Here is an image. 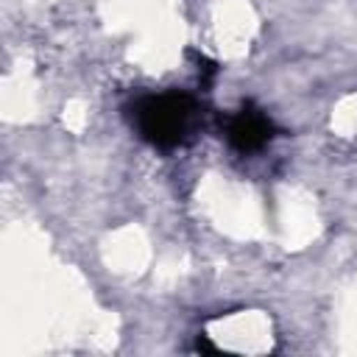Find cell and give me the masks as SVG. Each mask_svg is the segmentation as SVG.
<instances>
[{"instance_id":"6da1fadb","label":"cell","mask_w":357,"mask_h":357,"mask_svg":"<svg viewBox=\"0 0 357 357\" xmlns=\"http://www.w3.org/2000/svg\"><path fill=\"white\" fill-rule=\"evenodd\" d=\"M128 120L145 145L176 151L192 139V131L201 123V103L184 89L148 92L128 106Z\"/></svg>"},{"instance_id":"7a4b0ae2","label":"cell","mask_w":357,"mask_h":357,"mask_svg":"<svg viewBox=\"0 0 357 357\" xmlns=\"http://www.w3.org/2000/svg\"><path fill=\"white\" fill-rule=\"evenodd\" d=\"M220 131H223L229 148L243 153V156L265 151L282 134V128L273 123V117L262 106H257L254 100H243L237 109L223 114L220 117Z\"/></svg>"},{"instance_id":"3957f363","label":"cell","mask_w":357,"mask_h":357,"mask_svg":"<svg viewBox=\"0 0 357 357\" xmlns=\"http://www.w3.org/2000/svg\"><path fill=\"white\" fill-rule=\"evenodd\" d=\"M187 56L195 61V70H198V86H201L204 92H209L212 84H215V78H218V73H220V64H218L215 59H209L206 53H201V50H187Z\"/></svg>"}]
</instances>
